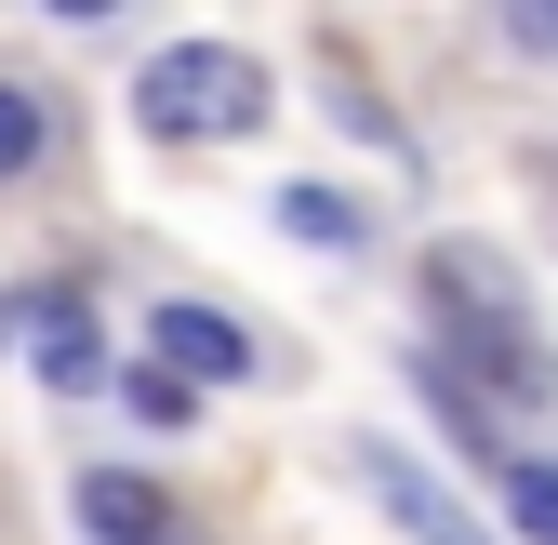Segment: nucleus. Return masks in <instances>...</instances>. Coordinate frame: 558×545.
<instances>
[{
	"label": "nucleus",
	"mask_w": 558,
	"mask_h": 545,
	"mask_svg": "<svg viewBox=\"0 0 558 545\" xmlns=\"http://www.w3.org/2000/svg\"><path fill=\"white\" fill-rule=\"evenodd\" d=\"M426 306H439V332H452V360L493 386V399H532L558 386V347L532 332V293H519V266L506 253H478V240H439L426 253Z\"/></svg>",
	"instance_id": "obj_1"
},
{
	"label": "nucleus",
	"mask_w": 558,
	"mask_h": 545,
	"mask_svg": "<svg viewBox=\"0 0 558 545\" xmlns=\"http://www.w3.org/2000/svg\"><path fill=\"white\" fill-rule=\"evenodd\" d=\"M133 107H147L160 147H227V133L266 120V66H253L240 40H173V53H147Z\"/></svg>",
	"instance_id": "obj_2"
},
{
	"label": "nucleus",
	"mask_w": 558,
	"mask_h": 545,
	"mask_svg": "<svg viewBox=\"0 0 558 545\" xmlns=\"http://www.w3.org/2000/svg\"><path fill=\"white\" fill-rule=\"evenodd\" d=\"M147 347H160L173 386H240V373H253V332H240L227 306H160V319H147Z\"/></svg>",
	"instance_id": "obj_3"
},
{
	"label": "nucleus",
	"mask_w": 558,
	"mask_h": 545,
	"mask_svg": "<svg viewBox=\"0 0 558 545\" xmlns=\"http://www.w3.org/2000/svg\"><path fill=\"white\" fill-rule=\"evenodd\" d=\"M81 519H94V545H199L186 506L160 480H133V465H94V480H81Z\"/></svg>",
	"instance_id": "obj_4"
},
{
	"label": "nucleus",
	"mask_w": 558,
	"mask_h": 545,
	"mask_svg": "<svg viewBox=\"0 0 558 545\" xmlns=\"http://www.w3.org/2000/svg\"><path fill=\"white\" fill-rule=\"evenodd\" d=\"M27 360H40V386H94V373H107L81 293H40V306H27Z\"/></svg>",
	"instance_id": "obj_5"
},
{
	"label": "nucleus",
	"mask_w": 558,
	"mask_h": 545,
	"mask_svg": "<svg viewBox=\"0 0 558 545\" xmlns=\"http://www.w3.org/2000/svg\"><path fill=\"white\" fill-rule=\"evenodd\" d=\"M373 493H386L412 532H426V545H493V532H478V519H465V506L426 480V465H412V452H373Z\"/></svg>",
	"instance_id": "obj_6"
},
{
	"label": "nucleus",
	"mask_w": 558,
	"mask_h": 545,
	"mask_svg": "<svg viewBox=\"0 0 558 545\" xmlns=\"http://www.w3.org/2000/svg\"><path fill=\"white\" fill-rule=\"evenodd\" d=\"M506 519H519L532 545H558V465H532V452L506 465Z\"/></svg>",
	"instance_id": "obj_7"
},
{
	"label": "nucleus",
	"mask_w": 558,
	"mask_h": 545,
	"mask_svg": "<svg viewBox=\"0 0 558 545\" xmlns=\"http://www.w3.org/2000/svg\"><path fill=\"white\" fill-rule=\"evenodd\" d=\"M279 214H293V227H306L319 253H345V240H360V214H345L332 186H279Z\"/></svg>",
	"instance_id": "obj_8"
},
{
	"label": "nucleus",
	"mask_w": 558,
	"mask_h": 545,
	"mask_svg": "<svg viewBox=\"0 0 558 545\" xmlns=\"http://www.w3.org/2000/svg\"><path fill=\"white\" fill-rule=\"evenodd\" d=\"M120 399H133L147 426H199V386H173L160 360H147V373H120Z\"/></svg>",
	"instance_id": "obj_9"
},
{
	"label": "nucleus",
	"mask_w": 558,
	"mask_h": 545,
	"mask_svg": "<svg viewBox=\"0 0 558 545\" xmlns=\"http://www.w3.org/2000/svg\"><path fill=\"white\" fill-rule=\"evenodd\" d=\"M27 160H40V94L0 81V173H27Z\"/></svg>",
	"instance_id": "obj_10"
}]
</instances>
